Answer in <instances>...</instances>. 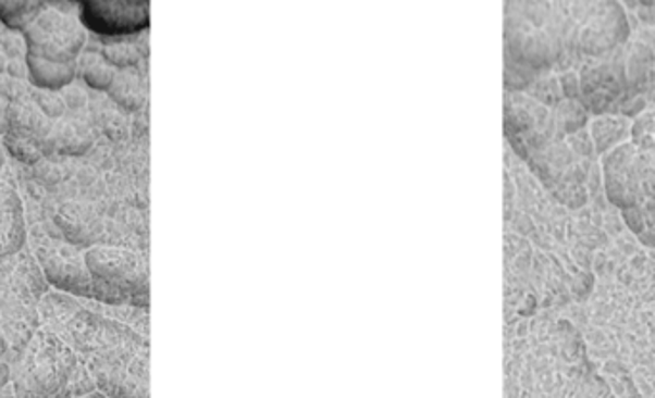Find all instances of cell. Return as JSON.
<instances>
[{
	"label": "cell",
	"instance_id": "cell-1",
	"mask_svg": "<svg viewBox=\"0 0 655 398\" xmlns=\"http://www.w3.org/2000/svg\"><path fill=\"white\" fill-rule=\"evenodd\" d=\"M60 335L85 362L98 389L108 398H148L146 357H138L140 337L95 312L77 311Z\"/></svg>",
	"mask_w": 655,
	"mask_h": 398
},
{
	"label": "cell",
	"instance_id": "cell-7",
	"mask_svg": "<svg viewBox=\"0 0 655 398\" xmlns=\"http://www.w3.org/2000/svg\"><path fill=\"white\" fill-rule=\"evenodd\" d=\"M79 398H106L102 393H90V395H85V397Z\"/></svg>",
	"mask_w": 655,
	"mask_h": 398
},
{
	"label": "cell",
	"instance_id": "cell-3",
	"mask_svg": "<svg viewBox=\"0 0 655 398\" xmlns=\"http://www.w3.org/2000/svg\"><path fill=\"white\" fill-rule=\"evenodd\" d=\"M27 67L32 80L40 88H62L77 73L85 33L70 17L45 9L27 32Z\"/></svg>",
	"mask_w": 655,
	"mask_h": 398
},
{
	"label": "cell",
	"instance_id": "cell-4",
	"mask_svg": "<svg viewBox=\"0 0 655 398\" xmlns=\"http://www.w3.org/2000/svg\"><path fill=\"white\" fill-rule=\"evenodd\" d=\"M81 22L98 35H123L146 24V7L138 4H108L85 2L81 4Z\"/></svg>",
	"mask_w": 655,
	"mask_h": 398
},
{
	"label": "cell",
	"instance_id": "cell-6",
	"mask_svg": "<svg viewBox=\"0 0 655 398\" xmlns=\"http://www.w3.org/2000/svg\"><path fill=\"white\" fill-rule=\"evenodd\" d=\"M83 77L87 80L88 85L97 88H106L112 85L113 73L108 65L98 62V64H90L85 67Z\"/></svg>",
	"mask_w": 655,
	"mask_h": 398
},
{
	"label": "cell",
	"instance_id": "cell-5",
	"mask_svg": "<svg viewBox=\"0 0 655 398\" xmlns=\"http://www.w3.org/2000/svg\"><path fill=\"white\" fill-rule=\"evenodd\" d=\"M24 244V203L16 191L0 184V257L17 253Z\"/></svg>",
	"mask_w": 655,
	"mask_h": 398
},
{
	"label": "cell",
	"instance_id": "cell-2",
	"mask_svg": "<svg viewBox=\"0 0 655 398\" xmlns=\"http://www.w3.org/2000/svg\"><path fill=\"white\" fill-rule=\"evenodd\" d=\"M97 383L79 355L62 335L40 332L33 337L14 375L16 398H79Z\"/></svg>",
	"mask_w": 655,
	"mask_h": 398
}]
</instances>
